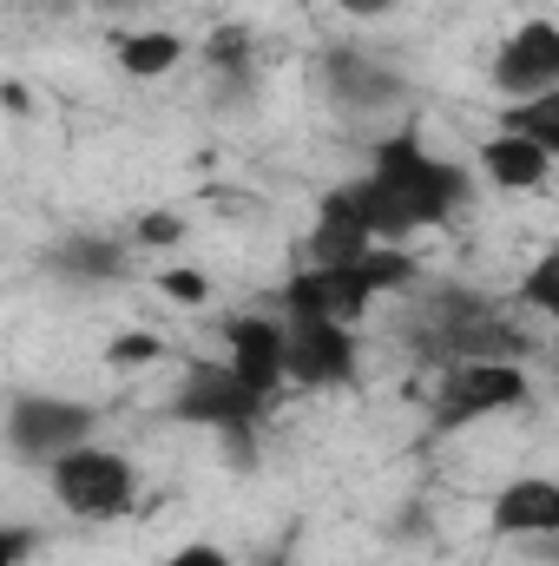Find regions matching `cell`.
Returning <instances> with one entry per match:
<instances>
[{"instance_id": "21", "label": "cell", "mask_w": 559, "mask_h": 566, "mask_svg": "<svg viewBox=\"0 0 559 566\" xmlns=\"http://www.w3.org/2000/svg\"><path fill=\"white\" fill-rule=\"evenodd\" d=\"M165 356V336L158 329H119L106 343V369H151Z\"/></svg>"}, {"instance_id": "22", "label": "cell", "mask_w": 559, "mask_h": 566, "mask_svg": "<svg viewBox=\"0 0 559 566\" xmlns=\"http://www.w3.org/2000/svg\"><path fill=\"white\" fill-rule=\"evenodd\" d=\"M158 296L178 303V310H204V303H211V277L191 271V264H165V271H158Z\"/></svg>"}, {"instance_id": "19", "label": "cell", "mask_w": 559, "mask_h": 566, "mask_svg": "<svg viewBox=\"0 0 559 566\" xmlns=\"http://www.w3.org/2000/svg\"><path fill=\"white\" fill-rule=\"evenodd\" d=\"M520 310H534V316H547V323H559V244L553 251H540L527 271H520Z\"/></svg>"}, {"instance_id": "8", "label": "cell", "mask_w": 559, "mask_h": 566, "mask_svg": "<svg viewBox=\"0 0 559 566\" xmlns=\"http://www.w3.org/2000/svg\"><path fill=\"white\" fill-rule=\"evenodd\" d=\"M487 80H494V93H500L507 106L553 93V86H559V20H540V13H534V20H520V27L500 40V53H494Z\"/></svg>"}, {"instance_id": "20", "label": "cell", "mask_w": 559, "mask_h": 566, "mask_svg": "<svg viewBox=\"0 0 559 566\" xmlns=\"http://www.w3.org/2000/svg\"><path fill=\"white\" fill-rule=\"evenodd\" d=\"M184 238H191V224H184V211H171V205L133 218V244H139V251H178Z\"/></svg>"}, {"instance_id": "7", "label": "cell", "mask_w": 559, "mask_h": 566, "mask_svg": "<svg viewBox=\"0 0 559 566\" xmlns=\"http://www.w3.org/2000/svg\"><path fill=\"white\" fill-rule=\"evenodd\" d=\"M316 80H323L329 106L349 113V119H389V113L409 106V80L389 60H376L369 46H329L316 60Z\"/></svg>"}, {"instance_id": "5", "label": "cell", "mask_w": 559, "mask_h": 566, "mask_svg": "<svg viewBox=\"0 0 559 566\" xmlns=\"http://www.w3.org/2000/svg\"><path fill=\"white\" fill-rule=\"evenodd\" d=\"M40 474H46L60 514H73V521H126L139 507V468L106 441H86V448L60 454Z\"/></svg>"}, {"instance_id": "2", "label": "cell", "mask_w": 559, "mask_h": 566, "mask_svg": "<svg viewBox=\"0 0 559 566\" xmlns=\"http://www.w3.org/2000/svg\"><path fill=\"white\" fill-rule=\"evenodd\" d=\"M402 336H409V349H415L428 369L474 363V356L534 363V336H520L500 316V303H487L474 283H428V290H415V323Z\"/></svg>"}, {"instance_id": "17", "label": "cell", "mask_w": 559, "mask_h": 566, "mask_svg": "<svg viewBox=\"0 0 559 566\" xmlns=\"http://www.w3.org/2000/svg\"><path fill=\"white\" fill-rule=\"evenodd\" d=\"M494 126H500V133H520V139H534V145H547V151L559 158V86H553V93H540V99L507 106Z\"/></svg>"}, {"instance_id": "6", "label": "cell", "mask_w": 559, "mask_h": 566, "mask_svg": "<svg viewBox=\"0 0 559 566\" xmlns=\"http://www.w3.org/2000/svg\"><path fill=\"white\" fill-rule=\"evenodd\" d=\"M99 428V409L80 396H53V389H20L7 402V454L27 468H53L60 454L86 448Z\"/></svg>"}, {"instance_id": "15", "label": "cell", "mask_w": 559, "mask_h": 566, "mask_svg": "<svg viewBox=\"0 0 559 566\" xmlns=\"http://www.w3.org/2000/svg\"><path fill=\"white\" fill-rule=\"evenodd\" d=\"M474 165L494 191H547V178H553V151L520 139V133H487Z\"/></svg>"}, {"instance_id": "13", "label": "cell", "mask_w": 559, "mask_h": 566, "mask_svg": "<svg viewBox=\"0 0 559 566\" xmlns=\"http://www.w3.org/2000/svg\"><path fill=\"white\" fill-rule=\"evenodd\" d=\"M369 251H376V231H369L362 205L349 198V185L323 191V205H316V218H309V238H303V258H309V264H356V258H369Z\"/></svg>"}, {"instance_id": "18", "label": "cell", "mask_w": 559, "mask_h": 566, "mask_svg": "<svg viewBox=\"0 0 559 566\" xmlns=\"http://www.w3.org/2000/svg\"><path fill=\"white\" fill-rule=\"evenodd\" d=\"M204 66H211V80H231V73H257V40H251V27H211V40H204Z\"/></svg>"}, {"instance_id": "12", "label": "cell", "mask_w": 559, "mask_h": 566, "mask_svg": "<svg viewBox=\"0 0 559 566\" xmlns=\"http://www.w3.org/2000/svg\"><path fill=\"white\" fill-rule=\"evenodd\" d=\"M494 541H559V481L553 474H514L487 501Z\"/></svg>"}, {"instance_id": "26", "label": "cell", "mask_w": 559, "mask_h": 566, "mask_svg": "<svg viewBox=\"0 0 559 566\" xmlns=\"http://www.w3.org/2000/svg\"><path fill=\"white\" fill-rule=\"evenodd\" d=\"M145 0H99V13H139Z\"/></svg>"}, {"instance_id": "1", "label": "cell", "mask_w": 559, "mask_h": 566, "mask_svg": "<svg viewBox=\"0 0 559 566\" xmlns=\"http://www.w3.org/2000/svg\"><path fill=\"white\" fill-rule=\"evenodd\" d=\"M349 198L362 205L376 244H409L415 231H441L474 198V171L441 158L421 139V126H395L369 139V165L362 178H349Z\"/></svg>"}, {"instance_id": "24", "label": "cell", "mask_w": 559, "mask_h": 566, "mask_svg": "<svg viewBox=\"0 0 559 566\" xmlns=\"http://www.w3.org/2000/svg\"><path fill=\"white\" fill-rule=\"evenodd\" d=\"M33 541H40V534H33V527H20V521H13V527H0V566H20L27 554H33Z\"/></svg>"}, {"instance_id": "11", "label": "cell", "mask_w": 559, "mask_h": 566, "mask_svg": "<svg viewBox=\"0 0 559 566\" xmlns=\"http://www.w3.org/2000/svg\"><path fill=\"white\" fill-rule=\"evenodd\" d=\"M224 363H231L264 402H277V389L289 382V323H283V316H257V310L231 316V323H224Z\"/></svg>"}, {"instance_id": "16", "label": "cell", "mask_w": 559, "mask_h": 566, "mask_svg": "<svg viewBox=\"0 0 559 566\" xmlns=\"http://www.w3.org/2000/svg\"><path fill=\"white\" fill-rule=\"evenodd\" d=\"M113 60H119V73L126 80H171L178 66H184V33H171V27H126V33H113Z\"/></svg>"}, {"instance_id": "25", "label": "cell", "mask_w": 559, "mask_h": 566, "mask_svg": "<svg viewBox=\"0 0 559 566\" xmlns=\"http://www.w3.org/2000/svg\"><path fill=\"white\" fill-rule=\"evenodd\" d=\"M336 7H342L349 20H389V13H395V0H336Z\"/></svg>"}, {"instance_id": "3", "label": "cell", "mask_w": 559, "mask_h": 566, "mask_svg": "<svg viewBox=\"0 0 559 566\" xmlns=\"http://www.w3.org/2000/svg\"><path fill=\"white\" fill-rule=\"evenodd\" d=\"M527 396H534L527 363H494V356L447 363V369H434V389H428V428L434 434H461L474 422L527 409Z\"/></svg>"}, {"instance_id": "4", "label": "cell", "mask_w": 559, "mask_h": 566, "mask_svg": "<svg viewBox=\"0 0 559 566\" xmlns=\"http://www.w3.org/2000/svg\"><path fill=\"white\" fill-rule=\"evenodd\" d=\"M165 416L184 428H211V434H224L238 454H244V441L264 428L271 416V402L231 369V363H184V376H178V389H171V402H165Z\"/></svg>"}, {"instance_id": "23", "label": "cell", "mask_w": 559, "mask_h": 566, "mask_svg": "<svg viewBox=\"0 0 559 566\" xmlns=\"http://www.w3.org/2000/svg\"><path fill=\"white\" fill-rule=\"evenodd\" d=\"M151 566H238V560H231V547H218V541H184V547L158 554Z\"/></svg>"}, {"instance_id": "9", "label": "cell", "mask_w": 559, "mask_h": 566, "mask_svg": "<svg viewBox=\"0 0 559 566\" xmlns=\"http://www.w3.org/2000/svg\"><path fill=\"white\" fill-rule=\"evenodd\" d=\"M289 323V389H349L356 382V323L283 316Z\"/></svg>"}, {"instance_id": "14", "label": "cell", "mask_w": 559, "mask_h": 566, "mask_svg": "<svg viewBox=\"0 0 559 566\" xmlns=\"http://www.w3.org/2000/svg\"><path fill=\"white\" fill-rule=\"evenodd\" d=\"M126 258H133V244H119L106 231H66L46 251V271L60 283H73V290H106V283L126 277Z\"/></svg>"}, {"instance_id": "10", "label": "cell", "mask_w": 559, "mask_h": 566, "mask_svg": "<svg viewBox=\"0 0 559 566\" xmlns=\"http://www.w3.org/2000/svg\"><path fill=\"white\" fill-rule=\"evenodd\" d=\"M382 290L369 283L362 258L356 264H303L283 283V316H329V323H362Z\"/></svg>"}]
</instances>
